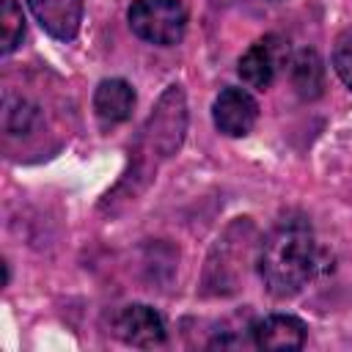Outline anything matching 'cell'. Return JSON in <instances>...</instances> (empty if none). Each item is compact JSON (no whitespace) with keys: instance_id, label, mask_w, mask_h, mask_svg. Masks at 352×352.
Instances as JSON below:
<instances>
[{"instance_id":"obj_2","label":"cell","mask_w":352,"mask_h":352,"mask_svg":"<svg viewBox=\"0 0 352 352\" xmlns=\"http://www.w3.org/2000/svg\"><path fill=\"white\" fill-rule=\"evenodd\" d=\"M126 19L138 38L157 47L179 44L187 30V8L182 0H135Z\"/></svg>"},{"instance_id":"obj_1","label":"cell","mask_w":352,"mask_h":352,"mask_svg":"<svg viewBox=\"0 0 352 352\" xmlns=\"http://www.w3.org/2000/svg\"><path fill=\"white\" fill-rule=\"evenodd\" d=\"M319 267V245L311 226L300 217L280 220L258 250V272L270 294H297Z\"/></svg>"},{"instance_id":"obj_3","label":"cell","mask_w":352,"mask_h":352,"mask_svg":"<svg viewBox=\"0 0 352 352\" xmlns=\"http://www.w3.org/2000/svg\"><path fill=\"white\" fill-rule=\"evenodd\" d=\"M283 60H286V44H283V38L264 36V38L253 41L242 52V58L236 63V72H239V77H242L245 85L264 91V88L272 85V80H275V74H278V69H280Z\"/></svg>"},{"instance_id":"obj_8","label":"cell","mask_w":352,"mask_h":352,"mask_svg":"<svg viewBox=\"0 0 352 352\" xmlns=\"http://www.w3.org/2000/svg\"><path fill=\"white\" fill-rule=\"evenodd\" d=\"M132 107H135V91H132V85L126 80L110 77V80H102L96 85V91H94V110H96V118L104 126L124 124L132 116Z\"/></svg>"},{"instance_id":"obj_6","label":"cell","mask_w":352,"mask_h":352,"mask_svg":"<svg viewBox=\"0 0 352 352\" xmlns=\"http://www.w3.org/2000/svg\"><path fill=\"white\" fill-rule=\"evenodd\" d=\"M30 14L58 41H72L82 22V0H28Z\"/></svg>"},{"instance_id":"obj_9","label":"cell","mask_w":352,"mask_h":352,"mask_svg":"<svg viewBox=\"0 0 352 352\" xmlns=\"http://www.w3.org/2000/svg\"><path fill=\"white\" fill-rule=\"evenodd\" d=\"M292 85L302 99H316L324 88V63L316 50H300L292 58Z\"/></svg>"},{"instance_id":"obj_10","label":"cell","mask_w":352,"mask_h":352,"mask_svg":"<svg viewBox=\"0 0 352 352\" xmlns=\"http://www.w3.org/2000/svg\"><path fill=\"white\" fill-rule=\"evenodd\" d=\"M22 38H25L22 8L16 6V0H3V8H0V50L8 55L19 47Z\"/></svg>"},{"instance_id":"obj_11","label":"cell","mask_w":352,"mask_h":352,"mask_svg":"<svg viewBox=\"0 0 352 352\" xmlns=\"http://www.w3.org/2000/svg\"><path fill=\"white\" fill-rule=\"evenodd\" d=\"M333 69L346 88H352V28L341 30L333 47Z\"/></svg>"},{"instance_id":"obj_7","label":"cell","mask_w":352,"mask_h":352,"mask_svg":"<svg viewBox=\"0 0 352 352\" xmlns=\"http://www.w3.org/2000/svg\"><path fill=\"white\" fill-rule=\"evenodd\" d=\"M305 322L292 314H270L253 322L250 336L258 349H300L305 344Z\"/></svg>"},{"instance_id":"obj_5","label":"cell","mask_w":352,"mask_h":352,"mask_svg":"<svg viewBox=\"0 0 352 352\" xmlns=\"http://www.w3.org/2000/svg\"><path fill=\"white\" fill-rule=\"evenodd\" d=\"M116 336L129 344V346H140V349H151V346H162L165 344V322L162 316L143 302H132L126 305L118 319H116Z\"/></svg>"},{"instance_id":"obj_4","label":"cell","mask_w":352,"mask_h":352,"mask_svg":"<svg viewBox=\"0 0 352 352\" xmlns=\"http://www.w3.org/2000/svg\"><path fill=\"white\" fill-rule=\"evenodd\" d=\"M258 102L245 88H223L212 104L214 126L228 138H242L256 126Z\"/></svg>"}]
</instances>
